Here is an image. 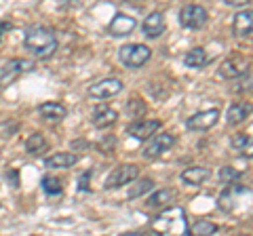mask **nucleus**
<instances>
[{"label": "nucleus", "mask_w": 253, "mask_h": 236, "mask_svg": "<svg viewBox=\"0 0 253 236\" xmlns=\"http://www.w3.org/2000/svg\"><path fill=\"white\" fill-rule=\"evenodd\" d=\"M42 190H44L46 196H61L63 188H61V182L57 177L46 175V177H42Z\"/></svg>", "instance_id": "nucleus-25"}, {"label": "nucleus", "mask_w": 253, "mask_h": 236, "mask_svg": "<svg viewBox=\"0 0 253 236\" xmlns=\"http://www.w3.org/2000/svg\"><path fill=\"white\" fill-rule=\"evenodd\" d=\"M219 230L217 224H213V222H207V219H199V222H194L192 226L186 230L188 236H213Z\"/></svg>", "instance_id": "nucleus-22"}, {"label": "nucleus", "mask_w": 253, "mask_h": 236, "mask_svg": "<svg viewBox=\"0 0 253 236\" xmlns=\"http://www.w3.org/2000/svg\"><path fill=\"white\" fill-rule=\"evenodd\" d=\"M207 64H209V55H207V51H205L203 46H196V49L188 51V53L184 55V66H186V68L201 70V68H205Z\"/></svg>", "instance_id": "nucleus-19"}, {"label": "nucleus", "mask_w": 253, "mask_h": 236, "mask_svg": "<svg viewBox=\"0 0 253 236\" xmlns=\"http://www.w3.org/2000/svg\"><path fill=\"white\" fill-rule=\"evenodd\" d=\"M118 120V112L114 108H110L106 104H99L93 112V124L97 129H106V127H112V124Z\"/></svg>", "instance_id": "nucleus-15"}, {"label": "nucleus", "mask_w": 253, "mask_h": 236, "mask_svg": "<svg viewBox=\"0 0 253 236\" xmlns=\"http://www.w3.org/2000/svg\"><path fill=\"white\" fill-rule=\"evenodd\" d=\"M121 236H148L146 232H126V234H121Z\"/></svg>", "instance_id": "nucleus-32"}, {"label": "nucleus", "mask_w": 253, "mask_h": 236, "mask_svg": "<svg viewBox=\"0 0 253 236\" xmlns=\"http://www.w3.org/2000/svg\"><path fill=\"white\" fill-rule=\"evenodd\" d=\"M251 190L247 186H241V184H230L228 188H224V192L219 194L217 198V204L221 211H226V213H230V211H234V207L241 202V198H245V196H249Z\"/></svg>", "instance_id": "nucleus-7"}, {"label": "nucleus", "mask_w": 253, "mask_h": 236, "mask_svg": "<svg viewBox=\"0 0 253 236\" xmlns=\"http://www.w3.org/2000/svg\"><path fill=\"white\" fill-rule=\"evenodd\" d=\"M141 30H144L146 38H152V40L158 38L165 32V15L161 11H152L141 23Z\"/></svg>", "instance_id": "nucleus-14"}, {"label": "nucleus", "mask_w": 253, "mask_h": 236, "mask_svg": "<svg viewBox=\"0 0 253 236\" xmlns=\"http://www.w3.org/2000/svg\"><path fill=\"white\" fill-rule=\"evenodd\" d=\"M30 70H34V61H30V59H11L9 64H4L2 68H0V86L13 84L15 80H19L26 72H30Z\"/></svg>", "instance_id": "nucleus-6"}, {"label": "nucleus", "mask_w": 253, "mask_h": 236, "mask_svg": "<svg viewBox=\"0 0 253 236\" xmlns=\"http://www.w3.org/2000/svg\"><path fill=\"white\" fill-rule=\"evenodd\" d=\"M9 30H11V21L0 19V40H2V34H4V32H9Z\"/></svg>", "instance_id": "nucleus-31"}, {"label": "nucleus", "mask_w": 253, "mask_h": 236, "mask_svg": "<svg viewBox=\"0 0 253 236\" xmlns=\"http://www.w3.org/2000/svg\"><path fill=\"white\" fill-rule=\"evenodd\" d=\"M236 236H249V234H236Z\"/></svg>", "instance_id": "nucleus-33"}, {"label": "nucleus", "mask_w": 253, "mask_h": 236, "mask_svg": "<svg viewBox=\"0 0 253 236\" xmlns=\"http://www.w3.org/2000/svg\"><path fill=\"white\" fill-rule=\"evenodd\" d=\"M243 177V171L239 169H234V167H224V169H219V182H224V184H234V182H239V179Z\"/></svg>", "instance_id": "nucleus-27"}, {"label": "nucleus", "mask_w": 253, "mask_h": 236, "mask_svg": "<svg viewBox=\"0 0 253 236\" xmlns=\"http://www.w3.org/2000/svg\"><path fill=\"white\" fill-rule=\"evenodd\" d=\"M152 188H154L152 179H148V177H146V179H139V182L129 190V198H137V196H144V194H148L150 190H152Z\"/></svg>", "instance_id": "nucleus-26"}, {"label": "nucleus", "mask_w": 253, "mask_h": 236, "mask_svg": "<svg viewBox=\"0 0 253 236\" xmlns=\"http://www.w3.org/2000/svg\"><path fill=\"white\" fill-rule=\"evenodd\" d=\"M249 70V66L245 64L243 59H234V57H230V59H226L224 64L219 66V76L221 78H226V80H234V78H239V76H243L245 72Z\"/></svg>", "instance_id": "nucleus-16"}, {"label": "nucleus", "mask_w": 253, "mask_h": 236, "mask_svg": "<svg viewBox=\"0 0 253 236\" xmlns=\"http://www.w3.org/2000/svg\"><path fill=\"white\" fill-rule=\"evenodd\" d=\"M188 230V219L184 207H167L152 219V232L156 236H184Z\"/></svg>", "instance_id": "nucleus-1"}, {"label": "nucleus", "mask_w": 253, "mask_h": 236, "mask_svg": "<svg viewBox=\"0 0 253 236\" xmlns=\"http://www.w3.org/2000/svg\"><path fill=\"white\" fill-rule=\"evenodd\" d=\"M26 150L32 156H41L42 152L49 150V141L44 139L42 133H34V135H30L28 141H26Z\"/></svg>", "instance_id": "nucleus-23"}, {"label": "nucleus", "mask_w": 253, "mask_h": 236, "mask_svg": "<svg viewBox=\"0 0 253 236\" xmlns=\"http://www.w3.org/2000/svg\"><path fill=\"white\" fill-rule=\"evenodd\" d=\"M135 28H137V21L133 19L131 15L116 13L114 19L110 21V26H108V32H110V36H114V38H123V36H129Z\"/></svg>", "instance_id": "nucleus-12"}, {"label": "nucleus", "mask_w": 253, "mask_h": 236, "mask_svg": "<svg viewBox=\"0 0 253 236\" xmlns=\"http://www.w3.org/2000/svg\"><path fill=\"white\" fill-rule=\"evenodd\" d=\"M207 21H209V13L201 4H186L179 11V23L186 30H201L207 26Z\"/></svg>", "instance_id": "nucleus-5"}, {"label": "nucleus", "mask_w": 253, "mask_h": 236, "mask_svg": "<svg viewBox=\"0 0 253 236\" xmlns=\"http://www.w3.org/2000/svg\"><path fill=\"white\" fill-rule=\"evenodd\" d=\"M139 177V167L137 164H118L114 171H110L106 177V190H114V188H123L126 184H133Z\"/></svg>", "instance_id": "nucleus-4"}, {"label": "nucleus", "mask_w": 253, "mask_h": 236, "mask_svg": "<svg viewBox=\"0 0 253 236\" xmlns=\"http://www.w3.org/2000/svg\"><path fill=\"white\" fill-rule=\"evenodd\" d=\"M57 36H55L53 30L42 28V26H32L26 30V38H23V46L26 51H30L36 57H51V55L57 51Z\"/></svg>", "instance_id": "nucleus-2"}, {"label": "nucleus", "mask_w": 253, "mask_h": 236, "mask_svg": "<svg viewBox=\"0 0 253 236\" xmlns=\"http://www.w3.org/2000/svg\"><path fill=\"white\" fill-rule=\"evenodd\" d=\"M173 146H175V135H171V133H161V135H156V137H150V144L144 148V156L148 160H154Z\"/></svg>", "instance_id": "nucleus-10"}, {"label": "nucleus", "mask_w": 253, "mask_h": 236, "mask_svg": "<svg viewBox=\"0 0 253 236\" xmlns=\"http://www.w3.org/2000/svg\"><path fill=\"white\" fill-rule=\"evenodd\" d=\"M219 108H211V110H203L196 112L194 116H190L186 120V127L190 131H209L211 127H215L219 120Z\"/></svg>", "instance_id": "nucleus-8"}, {"label": "nucleus", "mask_w": 253, "mask_h": 236, "mask_svg": "<svg viewBox=\"0 0 253 236\" xmlns=\"http://www.w3.org/2000/svg\"><path fill=\"white\" fill-rule=\"evenodd\" d=\"M209 169L205 167H188L186 171H181V182L188 186H201L203 182H207Z\"/></svg>", "instance_id": "nucleus-20"}, {"label": "nucleus", "mask_w": 253, "mask_h": 236, "mask_svg": "<svg viewBox=\"0 0 253 236\" xmlns=\"http://www.w3.org/2000/svg\"><path fill=\"white\" fill-rule=\"evenodd\" d=\"M173 200H175V190H169V188H161V190H156V192L148 198V207H165V204H171Z\"/></svg>", "instance_id": "nucleus-24"}, {"label": "nucleus", "mask_w": 253, "mask_h": 236, "mask_svg": "<svg viewBox=\"0 0 253 236\" xmlns=\"http://www.w3.org/2000/svg\"><path fill=\"white\" fill-rule=\"evenodd\" d=\"M121 91H123L121 78H104V80L89 86V95L93 99H110V97H116Z\"/></svg>", "instance_id": "nucleus-9"}, {"label": "nucleus", "mask_w": 253, "mask_h": 236, "mask_svg": "<svg viewBox=\"0 0 253 236\" xmlns=\"http://www.w3.org/2000/svg\"><path fill=\"white\" fill-rule=\"evenodd\" d=\"M38 112H41V116L49 122H61L63 118L68 116L66 106L59 104V101H46V104H42L38 108Z\"/></svg>", "instance_id": "nucleus-17"}, {"label": "nucleus", "mask_w": 253, "mask_h": 236, "mask_svg": "<svg viewBox=\"0 0 253 236\" xmlns=\"http://www.w3.org/2000/svg\"><path fill=\"white\" fill-rule=\"evenodd\" d=\"M91 177H93V171H91V169H89V171H84L83 175L78 177V188H81V192H89V190H91V186H89Z\"/></svg>", "instance_id": "nucleus-29"}, {"label": "nucleus", "mask_w": 253, "mask_h": 236, "mask_svg": "<svg viewBox=\"0 0 253 236\" xmlns=\"http://www.w3.org/2000/svg\"><path fill=\"white\" fill-rule=\"evenodd\" d=\"M230 146L234 150H247L251 146V137L249 135H243V133H236V135L230 137Z\"/></svg>", "instance_id": "nucleus-28"}, {"label": "nucleus", "mask_w": 253, "mask_h": 236, "mask_svg": "<svg viewBox=\"0 0 253 236\" xmlns=\"http://www.w3.org/2000/svg\"><path fill=\"white\" fill-rule=\"evenodd\" d=\"M253 32V13L251 9H241L232 19V34L236 38H249Z\"/></svg>", "instance_id": "nucleus-13"}, {"label": "nucleus", "mask_w": 253, "mask_h": 236, "mask_svg": "<svg viewBox=\"0 0 253 236\" xmlns=\"http://www.w3.org/2000/svg\"><path fill=\"white\" fill-rule=\"evenodd\" d=\"M249 114H251V106L249 104H232L230 108H228V124L236 127V124L247 120Z\"/></svg>", "instance_id": "nucleus-21"}, {"label": "nucleus", "mask_w": 253, "mask_h": 236, "mask_svg": "<svg viewBox=\"0 0 253 236\" xmlns=\"http://www.w3.org/2000/svg\"><path fill=\"white\" fill-rule=\"evenodd\" d=\"M81 160L78 154L72 152H59V154H51L44 158V164L49 169H68V167H74V164Z\"/></svg>", "instance_id": "nucleus-18"}, {"label": "nucleus", "mask_w": 253, "mask_h": 236, "mask_svg": "<svg viewBox=\"0 0 253 236\" xmlns=\"http://www.w3.org/2000/svg\"><path fill=\"white\" fill-rule=\"evenodd\" d=\"M114 146H116V139H114L112 135H110V137H104V139L99 141V148H101V150H104V152H110Z\"/></svg>", "instance_id": "nucleus-30"}, {"label": "nucleus", "mask_w": 253, "mask_h": 236, "mask_svg": "<svg viewBox=\"0 0 253 236\" xmlns=\"http://www.w3.org/2000/svg\"><path fill=\"white\" fill-rule=\"evenodd\" d=\"M150 57H152V51L146 44H125L118 49V59L125 68L137 70L144 64H148Z\"/></svg>", "instance_id": "nucleus-3"}, {"label": "nucleus", "mask_w": 253, "mask_h": 236, "mask_svg": "<svg viewBox=\"0 0 253 236\" xmlns=\"http://www.w3.org/2000/svg\"><path fill=\"white\" fill-rule=\"evenodd\" d=\"M161 129V120H156V118H150V120H135L131 122L129 127H126V133L137 139V141H146L150 137H154V133Z\"/></svg>", "instance_id": "nucleus-11"}]
</instances>
